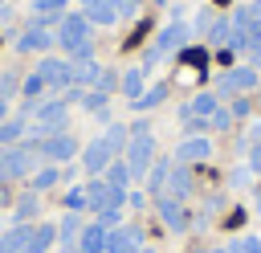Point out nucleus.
<instances>
[{
    "label": "nucleus",
    "instance_id": "c756f323",
    "mask_svg": "<svg viewBox=\"0 0 261 253\" xmlns=\"http://www.w3.org/2000/svg\"><path fill=\"white\" fill-rule=\"evenodd\" d=\"M61 204H65V212H82V208H86V184H82V188H69Z\"/></svg>",
    "mask_w": 261,
    "mask_h": 253
},
{
    "label": "nucleus",
    "instance_id": "6e6552de",
    "mask_svg": "<svg viewBox=\"0 0 261 253\" xmlns=\"http://www.w3.org/2000/svg\"><path fill=\"white\" fill-rule=\"evenodd\" d=\"M12 45H16V53H49V49L57 45V37H53L49 29H41V24H29Z\"/></svg>",
    "mask_w": 261,
    "mask_h": 253
},
{
    "label": "nucleus",
    "instance_id": "f257e3e1",
    "mask_svg": "<svg viewBox=\"0 0 261 253\" xmlns=\"http://www.w3.org/2000/svg\"><path fill=\"white\" fill-rule=\"evenodd\" d=\"M188 41H192V24H188L184 16H171V24H167V29H163V33L155 37V45H151V49L143 53V65H155L159 57H167V53L184 49Z\"/></svg>",
    "mask_w": 261,
    "mask_h": 253
},
{
    "label": "nucleus",
    "instance_id": "9b49d317",
    "mask_svg": "<svg viewBox=\"0 0 261 253\" xmlns=\"http://www.w3.org/2000/svg\"><path fill=\"white\" fill-rule=\"evenodd\" d=\"M261 78H257V69L253 65H232L224 78H220V86H216V94H241V90H253Z\"/></svg>",
    "mask_w": 261,
    "mask_h": 253
},
{
    "label": "nucleus",
    "instance_id": "a18cd8bd",
    "mask_svg": "<svg viewBox=\"0 0 261 253\" xmlns=\"http://www.w3.org/2000/svg\"><path fill=\"white\" fill-rule=\"evenodd\" d=\"M257 94H261V82H257Z\"/></svg>",
    "mask_w": 261,
    "mask_h": 253
},
{
    "label": "nucleus",
    "instance_id": "2eb2a0df",
    "mask_svg": "<svg viewBox=\"0 0 261 253\" xmlns=\"http://www.w3.org/2000/svg\"><path fill=\"white\" fill-rule=\"evenodd\" d=\"M106 233H110V229H106V224H98V220H94V224H86V229H82V237H77V249H82V253H106Z\"/></svg>",
    "mask_w": 261,
    "mask_h": 253
},
{
    "label": "nucleus",
    "instance_id": "f3484780",
    "mask_svg": "<svg viewBox=\"0 0 261 253\" xmlns=\"http://www.w3.org/2000/svg\"><path fill=\"white\" fill-rule=\"evenodd\" d=\"M167 192H171V200H184V196L192 192V167H188V163H175V167H171Z\"/></svg>",
    "mask_w": 261,
    "mask_h": 253
},
{
    "label": "nucleus",
    "instance_id": "f704fd0d",
    "mask_svg": "<svg viewBox=\"0 0 261 253\" xmlns=\"http://www.w3.org/2000/svg\"><path fill=\"white\" fill-rule=\"evenodd\" d=\"M249 180H253V171H249V167H232V175H228V184H232V188H245Z\"/></svg>",
    "mask_w": 261,
    "mask_h": 253
},
{
    "label": "nucleus",
    "instance_id": "5701e85b",
    "mask_svg": "<svg viewBox=\"0 0 261 253\" xmlns=\"http://www.w3.org/2000/svg\"><path fill=\"white\" fill-rule=\"evenodd\" d=\"M118 90H122V94H126V98L135 102V98H139V94L147 90V82H143V69H126V73L118 78Z\"/></svg>",
    "mask_w": 261,
    "mask_h": 253
},
{
    "label": "nucleus",
    "instance_id": "9d476101",
    "mask_svg": "<svg viewBox=\"0 0 261 253\" xmlns=\"http://www.w3.org/2000/svg\"><path fill=\"white\" fill-rule=\"evenodd\" d=\"M37 73H41V82H45V86H61V90L73 82V65H69L65 57H41Z\"/></svg>",
    "mask_w": 261,
    "mask_h": 253
},
{
    "label": "nucleus",
    "instance_id": "7c9ffc66",
    "mask_svg": "<svg viewBox=\"0 0 261 253\" xmlns=\"http://www.w3.org/2000/svg\"><path fill=\"white\" fill-rule=\"evenodd\" d=\"M228 253H261V237H237L228 241Z\"/></svg>",
    "mask_w": 261,
    "mask_h": 253
},
{
    "label": "nucleus",
    "instance_id": "39448f33",
    "mask_svg": "<svg viewBox=\"0 0 261 253\" xmlns=\"http://www.w3.org/2000/svg\"><path fill=\"white\" fill-rule=\"evenodd\" d=\"M86 208H94V212L126 208V188H114V184H106L102 175H94V180L86 184Z\"/></svg>",
    "mask_w": 261,
    "mask_h": 253
},
{
    "label": "nucleus",
    "instance_id": "4c0bfd02",
    "mask_svg": "<svg viewBox=\"0 0 261 253\" xmlns=\"http://www.w3.org/2000/svg\"><path fill=\"white\" fill-rule=\"evenodd\" d=\"M16 86H20V82H16V73H0V94H4V98H8Z\"/></svg>",
    "mask_w": 261,
    "mask_h": 253
},
{
    "label": "nucleus",
    "instance_id": "4be33fe9",
    "mask_svg": "<svg viewBox=\"0 0 261 253\" xmlns=\"http://www.w3.org/2000/svg\"><path fill=\"white\" fill-rule=\"evenodd\" d=\"M86 20L98 24V29H110V24L118 20V12H114V4H90V8H86Z\"/></svg>",
    "mask_w": 261,
    "mask_h": 253
},
{
    "label": "nucleus",
    "instance_id": "ddd939ff",
    "mask_svg": "<svg viewBox=\"0 0 261 253\" xmlns=\"http://www.w3.org/2000/svg\"><path fill=\"white\" fill-rule=\"evenodd\" d=\"M155 212H159V220H163L171 233H184V229H188V216H184L179 200H171V196H155Z\"/></svg>",
    "mask_w": 261,
    "mask_h": 253
},
{
    "label": "nucleus",
    "instance_id": "aec40b11",
    "mask_svg": "<svg viewBox=\"0 0 261 253\" xmlns=\"http://www.w3.org/2000/svg\"><path fill=\"white\" fill-rule=\"evenodd\" d=\"M24 131H29V118H24V114L4 118V122H0V143H4V147H12L16 139H24Z\"/></svg>",
    "mask_w": 261,
    "mask_h": 253
},
{
    "label": "nucleus",
    "instance_id": "a19ab883",
    "mask_svg": "<svg viewBox=\"0 0 261 253\" xmlns=\"http://www.w3.org/2000/svg\"><path fill=\"white\" fill-rule=\"evenodd\" d=\"M253 61L261 65V41H253Z\"/></svg>",
    "mask_w": 261,
    "mask_h": 253
},
{
    "label": "nucleus",
    "instance_id": "20e7f679",
    "mask_svg": "<svg viewBox=\"0 0 261 253\" xmlns=\"http://www.w3.org/2000/svg\"><path fill=\"white\" fill-rule=\"evenodd\" d=\"M65 122H69V102L65 98H53V102H41L37 110H33V131L45 139V135H57V131H65Z\"/></svg>",
    "mask_w": 261,
    "mask_h": 253
},
{
    "label": "nucleus",
    "instance_id": "79ce46f5",
    "mask_svg": "<svg viewBox=\"0 0 261 253\" xmlns=\"http://www.w3.org/2000/svg\"><path fill=\"white\" fill-rule=\"evenodd\" d=\"M0 204H4V180H0Z\"/></svg>",
    "mask_w": 261,
    "mask_h": 253
},
{
    "label": "nucleus",
    "instance_id": "a878e982",
    "mask_svg": "<svg viewBox=\"0 0 261 253\" xmlns=\"http://www.w3.org/2000/svg\"><path fill=\"white\" fill-rule=\"evenodd\" d=\"M33 8H37V20L33 24H41V29H49V20L65 8V0H33Z\"/></svg>",
    "mask_w": 261,
    "mask_h": 253
},
{
    "label": "nucleus",
    "instance_id": "0eeeda50",
    "mask_svg": "<svg viewBox=\"0 0 261 253\" xmlns=\"http://www.w3.org/2000/svg\"><path fill=\"white\" fill-rule=\"evenodd\" d=\"M77 41H90V20H86V12H65L57 20V45L69 49Z\"/></svg>",
    "mask_w": 261,
    "mask_h": 253
},
{
    "label": "nucleus",
    "instance_id": "4468645a",
    "mask_svg": "<svg viewBox=\"0 0 261 253\" xmlns=\"http://www.w3.org/2000/svg\"><path fill=\"white\" fill-rule=\"evenodd\" d=\"M179 163H196V159H208L212 155V139L208 135H188L184 143H179Z\"/></svg>",
    "mask_w": 261,
    "mask_h": 253
},
{
    "label": "nucleus",
    "instance_id": "6ab92c4d",
    "mask_svg": "<svg viewBox=\"0 0 261 253\" xmlns=\"http://www.w3.org/2000/svg\"><path fill=\"white\" fill-rule=\"evenodd\" d=\"M167 175H171V163H167V159L151 163V171H147V192H151V196H167Z\"/></svg>",
    "mask_w": 261,
    "mask_h": 253
},
{
    "label": "nucleus",
    "instance_id": "c85d7f7f",
    "mask_svg": "<svg viewBox=\"0 0 261 253\" xmlns=\"http://www.w3.org/2000/svg\"><path fill=\"white\" fill-rule=\"evenodd\" d=\"M29 216H37V192H29V196L16 204V212H12L16 224H29Z\"/></svg>",
    "mask_w": 261,
    "mask_h": 253
},
{
    "label": "nucleus",
    "instance_id": "cd10ccee",
    "mask_svg": "<svg viewBox=\"0 0 261 253\" xmlns=\"http://www.w3.org/2000/svg\"><path fill=\"white\" fill-rule=\"evenodd\" d=\"M228 33H232V16H216V20L208 24V33H204V37H208V41H216V45H224V41H228Z\"/></svg>",
    "mask_w": 261,
    "mask_h": 253
},
{
    "label": "nucleus",
    "instance_id": "49530a36",
    "mask_svg": "<svg viewBox=\"0 0 261 253\" xmlns=\"http://www.w3.org/2000/svg\"><path fill=\"white\" fill-rule=\"evenodd\" d=\"M0 4H4V0H0Z\"/></svg>",
    "mask_w": 261,
    "mask_h": 253
},
{
    "label": "nucleus",
    "instance_id": "473e14b6",
    "mask_svg": "<svg viewBox=\"0 0 261 253\" xmlns=\"http://www.w3.org/2000/svg\"><path fill=\"white\" fill-rule=\"evenodd\" d=\"M94 86H98V94H110V90H118V73H110V69H102Z\"/></svg>",
    "mask_w": 261,
    "mask_h": 253
},
{
    "label": "nucleus",
    "instance_id": "f8f14e48",
    "mask_svg": "<svg viewBox=\"0 0 261 253\" xmlns=\"http://www.w3.org/2000/svg\"><path fill=\"white\" fill-rule=\"evenodd\" d=\"M114 159H118V155L110 151V143H106L102 135H98V139H94V143L82 151V167H86V171H94V175H102V171H106Z\"/></svg>",
    "mask_w": 261,
    "mask_h": 253
},
{
    "label": "nucleus",
    "instance_id": "dca6fc26",
    "mask_svg": "<svg viewBox=\"0 0 261 253\" xmlns=\"http://www.w3.org/2000/svg\"><path fill=\"white\" fill-rule=\"evenodd\" d=\"M29 237H33V224H12L8 233H0V253H24Z\"/></svg>",
    "mask_w": 261,
    "mask_h": 253
},
{
    "label": "nucleus",
    "instance_id": "e433bc0d",
    "mask_svg": "<svg viewBox=\"0 0 261 253\" xmlns=\"http://www.w3.org/2000/svg\"><path fill=\"white\" fill-rule=\"evenodd\" d=\"M110 4H114L118 16H135V12H139V0H110Z\"/></svg>",
    "mask_w": 261,
    "mask_h": 253
},
{
    "label": "nucleus",
    "instance_id": "a211bd4d",
    "mask_svg": "<svg viewBox=\"0 0 261 253\" xmlns=\"http://www.w3.org/2000/svg\"><path fill=\"white\" fill-rule=\"evenodd\" d=\"M53 241H57V224H33V237H29L24 253H49Z\"/></svg>",
    "mask_w": 261,
    "mask_h": 253
},
{
    "label": "nucleus",
    "instance_id": "423d86ee",
    "mask_svg": "<svg viewBox=\"0 0 261 253\" xmlns=\"http://www.w3.org/2000/svg\"><path fill=\"white\" fill-rule=\"evenodd\" d=\"M33 151H37V155H45L49 163H69L82 147H77V139H73L69 131H57V135H45L41 143H33Z\"/></svg>",
    "mask_w": 261,
    "mask_h": 253
},
{
    "label": "nucleus",
    "instance_id": "72a5a7b5",
    "mask_svg": "<svg viewBox=\"0 0 261 253\" xmlns=\"http://www.w3.org/2000/svg\"><path fill=\"white\" fill-rule=\"evenodd\" d=\"M208 127L228 131V127H232V110H220V106H216V110H212V118H208Z\"/></svg>",
    "mask_w": 261,
    "mask_h": 253
},
{
    "label": "nucleus",
    "instance_id": "ea45409f",
    "mask_svg": "<svg viewBox=\"0 0 261 253\" xmlns=\"http://www.w3.org/2000/svg\"><path fill=\"white\" fill-rule=\"evenodd\" d=\"M4 118H8V98L0 94V122H4Z\"/></svg>",
    "mask_w": 261,
    "mask_h": 253
},
{
    "label": "nucleus",
    "instance_id": "58836bf2",
    "mask_svg": "<svg viewBox=\"0 0 261 253\" xmlns=\"http://www.w3.org/2000/svg\"><path fill=\"white\" fill-rule=\"evenodd\" d=\"M249 110H253V106H249V102H245V98H237V102H232V118H245V114H249Z\"/></svg>",
    "mask_w": 261,
    "mask_h": 253
},
{
    "label": "nucleus",
    "instance_id": "b1692460",
    "mask_svg": "<svg viewBox=\"0 0 261 253\" xmlns=\"http://www.w3.org/2000/svg\"><path fill=\"white\" fill-rule=\"evenodd\" d=\"M102 139H106V143H110V151H114V155H122V151H126V143H130V131H126V127H122V122H110V127H106V135H102Z\"/></svg>",
    "mask_w": 261,
    "mask_h": 253
},
{
    "label": "nucleus",
    "instance_id": "2f4dec72",
    "mask_svg": "<svg viewBox=\"0 0 261 253\" xmlns=\"http://www.w3.org/2000/svg\"><path fill=\"white\" fill-rule=\"evenodd\" d=\"M41 90H45V82H41V73H29V78L20 82V94H24V98H37Z\"/></svg>",
    "mask_w": 261,
    "mask_h": 253
},
{
    "label": "nucleus",
    "instance_id": "bb28decb",
    "mask_svg": "<svg viewBox=\"0 0 261 253\" xmlns=\"http://www.w3.org/2000/svg\"><path fill=\"white\" fill-rule=\"evenodd\" d=\"M106 184H114V188H126L130 184V167H126V159H114L110 167H106V175H102Z\"/></svg>",
    "mask_w": 261,
    "mask_h": 253
},
{
    "label": "nucleus",
    "instance_id": "f03ea898",
    "mask_svg": "<svg viewBox=\"0 0 261 253\" xmlns=\"http://www.w3.org/2000/svg\"><path fill=\"white\" fill-rule=\"evenodd\" d=\"M37 171V151L33 143H12V147H0V180H24Z\"/></svg>",
    "mask_w": 261,
    "mask_h": 253
},
{
    "label": "nucleus",
    "instance_id": "7ed1b4c3",
    "mask_svg": "<svg viewBox=\"0 0 261 253\" xmlns=\"http://www.w3.org/2000/svg\"><path fill=\"white\" fill-rule=\"evenodd\" d=\"M155 163V135L151 131H130V143H126V167H130V180H143Z\"/></svg>",
    "mask_w": 261,
    "mask_h": 253
},
{
    "label": "nucleus",
    "instance_id": "37998d69",
    "mask_svg": "<svg viewBox=\"0 0 261 253\" xmlns=\"http://www.w3.org/2000/svg\"><path fill=\"white\" fill-rule=\"evenodd\" d=\"M139 253H155V249H139Z\"/></svg>",
    "mask_w": 261,
    "mask_h": 253
},
{
    "label": "nucleus",
    "instance_id": "c03bdc74",
    "mask_svg": "<svg viewBox=\"0 0 261 253\" xmlns=\"http://www.w3.org/2000/svg\"><path fill=\"white\" fill-rule=\"evenodd\" d=\"M257 216H261V200H257Z\"/></svg>",
    "mask_w": 261,
    "mask_h": 253
},
{
    "label": "nucleus",
    "instance_id": "393cba45",
    "mask_svg": "<svg viewBox=\"0 0 261 253\" xmlns=\"http://www.w3.org/2000/svg\"><path fill=\"white\" fill-rule=\"evenodd\" d=\"M57 180H61V167H57V163H45V167H37V171H33V192L53 188Z\"/></svg>",
    "mask_w": 261,
    "mask_h": 253
},
{
    "label": "nucleus",
    "instance_id": "c9c22d12",
    "mask_svg": "<svg viewBox=\"0 0 261 253\" xmlns=\"http://www.w3.org/2000/svg\"><path fill=\"white\" fill-rule=\"evenodd\" d=\"M249 171L261 175V143H249Z\"/></svg>",
    "mask_w": 261,
    "mask_h": 253
},
{
    "label": "nucleus",
    "instance_id": "1a4fd4ad",
    "mask_svg": "<svg viewBox=\"0 0 261 253\" xmlns=\"http://www.w3.org/2000/svg\"><path fill=\"white\" fill-rule=\"evenodd\" d=\"M143 249V233L135 224H118L106 233V253H139Z\"/></svg>",
    "mask_w": 261,
    "mask_h": 253
},
{
    "label": "nucleus",
    "instance_id": "412c9836",
    "mask_svg": "<svg viewBox=\"0 0 261 253\" xmlns=\"http://www.w3.org/2000/svg\"><path fill=\"white\" fill-rule=\"evenodd\" d=\"M167 98V86H151V90H143L135 102H130V110H139V114H147V110H155L159 102Z\"/></svg>",
    "mask_w": 261,
    "mask_h": 253
}]
</instances>
